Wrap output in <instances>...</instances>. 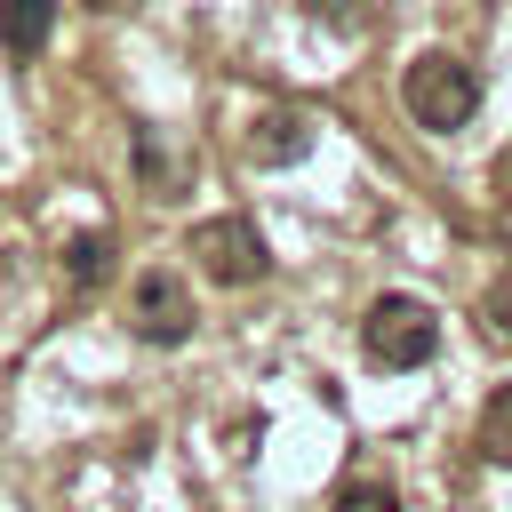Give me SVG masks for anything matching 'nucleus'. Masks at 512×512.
I'll return each mask as SVG.
<instances>
[{
    "mask_svg": "<svg viewBox=\"0 0 512 512\" xmlns=\"http://www.w3.org/2000/svg\"><path fill=\"white\" fill-rule=\"evenodd\" d=\"M136 176H144L152 192H176V184H184V160L160 144V128H136Z\"/></svg>",
    "mask_w": 512,
    "mask_h": 512,
    "instance_id": "0eeeda50",
    "label": "nucleus"
},
{
    "mask_svg": "<svg viewBox=\"0 0 512 512\" xmlns=\"http://www.w3.org/2000/svg\"><path fill=\"white\" fill-rule=\"evenodd\" d=\"M480 448H488L496 464H512V384H496V392L480 400Z\"/></svg>",
    "mask_w": 512,
    "mask_h": 512,
    "instance_id": "6e6552de",
    "label": "nucleus"
},
{
    "mask_svg": "<svg viewBox=\"0 0 512 512\" xmlns=\"http://www.w3.org/2000/svg\"><path fill=\"white\" fill-rule=\"evenodd\" d=\"M400 104H408L416 128L456 136V128L480 112V72H472L464 56H448V48H424V56L400 72Z\"/></svg>",
    "mask_w": 512,
    "mask_h": 512,
    "instance_id": "f257e3e1",
    "label": "nucleus"
},
{
    "mask_svg": "<svg viewBox=\"0 0 512 512\" xmlns=\"http://www.w3.org/2000/svg\"><path fill=\"white\" fill-rule=\"evenodd\" d=\"M256 128H264V136H256L248 152H256L264 168H280V160H304V144H312V120H304V112H264Z\"/></svg>",
    "mask_w": 512,
    "mask_h": 512,
    "instance_id": "423d86ee",
    "label": "nucleus"
},
{
    "mask_svg": "<svg viewBox=\"0 0 512 512\" xmlns=\"http://www.w3.org/2000/svg\"><path fill=\"white\" fill-rule=\"evenodd\" d=\"M56 32V0H0V48L8 56H40Z\"/></svg>",
    "mask_w": 512,
    "mask_h": 512,
    "instance_id": "39448f33",
    "label": "nucleus"
},
{
    "mask_svg": "<svg viewBox=\"0 0 512 512\" xmlns=\"http://www.w3.org/2000/svg\"><path fill=\"white\" fill-rule=\"evenodd\" d=\"M192 256H200V272H208L216 288H256V280L272 272L264 232H256L248 216H208V224H192Z\"/></svg>",
    "mask_w": 512,
    "mask_h": 512,
    "instance_id": "7ed1b4c3",
    "label": "nucleus"
},
{
    "mask_svg": "<svg viewBox=\"0 0 512 512\" xmlns=\"http://www.w3.org/2000/svg\"><path fill=\"white\" fill-rule=\"evenodd\" d=\"M304 8H312L328 32H344V40H360V32L376 24V8H368V0H304Z\"/></svg>",
    "mask_w": 512,
    "mask_h": 512,
    "instance_id": "1a4fd4ad",
    "label": "nucleus"
},
{
    "mask_svg": "<svg viewBox=\"0 0 512 512\" xmlns=\"http://www.w3.org/2000/svg\"><path fill=\"white\" fill-rule=\"evenodd\" d=\"M432 344H440V312L424 304V296H376L368 304V320H360V352H368V368H416V360H432Z\"/></svg>",
    "mask_w": 512,
    "mask_h": 512,
    "instance_id": "f03ea898",
    "label": "nucleus"
},
{
    "mask_svg": "<svg viewBox=\"0 0 512 512\" xmlns=\"http://www.w3.org/2000/svg\"><path fill=\"white\" fill-rule=\"evenodd\" d=\"M72 280H112V240H104V232L72 240Z\"/></svg>",
    "mask_w": 512,
    "mask_h": 512,
    "instance_id": "9d476101",
    "label": "nucleus"
},
{
    "mask_svg": "<svg viewBox=\"0 0 512 512\" xmlns=\"http://www.w3.org/2000/svg\"><path fill=\"white\" fill-rule=\"evenodd\" d=\"M88 8H96V16H128L136 0H88Z\"/></svg>",
    "mask_w": 512,
    "mask_h": 512,
    "instance_id": "ddd939ff",
    "label": "nucleus"
},
{
    "mask_svg": "<svg viewBox=\"0 0 512 512\" xmlns=\"http://www.w3.org/2000/svg\"><path fill=\"white\" fill-rule=\"evenodd\" d=\"M480 320H488V344H504V352H512V280L488 296V312H480Z\"/></svg>",
    "mask_w": 512,
    "mask_h": 512,
    "instance_id": "f8f14e48",
    "label": "nucleus"
},
{
    "mask_svg": "<svg viewBox=\"0 0 512 512\" xmlns=\"http://www.w3.org/2000/svg\"><path fill=\"white\" fill-rule=\"evenodd\" d=\"M336 512H400V504H392L384 480H344V488H336Z\"/></svg>",
    "mask_w": 512,
    "mask_h": 512,
    "instance_id": "9b49d317",
    "label": "nucleus"
},
{
    "mask_svg": "<svg viewBox=\"0 0 512 512\" xmlns=\"http://www.w3.org/2000/svg\"><path fill=\"white\" fill-rule=\"evenodd\" d=\"M128 320H136L144 344H184V336H192V288H184L176 272H144Z\"/></svg>",
    "mask_w": 512,
    "mask_h": 512,
    "instance_id": "20e7f679",
    "label": "nucleus"
}]
</instances>
